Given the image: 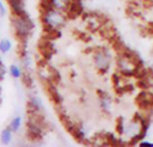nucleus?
I'll use <instances>...</instances> for the list:
<instances>
[{"instance_id":"6","label":"nucleus","mask_w":153,"mask_h":147,"mask_svg":"<svg viewBox=\"0 0 153 147\" xmlns=\"http://www.w3.org/2000/svg\"><path fill=\"white\" fill-rule=\"evenodd\" d=\"M27 137L32 142H38L42 139V129L40 127L31 121L27 122Z\"/></svg>"},{"instance_id":"21","label":"nucleus","mask_w":153,"mask_h":147,"mask_svg":"<svg viewBox=\"0 0 153 147\" xmlns=\"http://www.w3.org/2000/svg\"><path fill=\"white\" fill-rule=\"evenodd\" d=\"M148 29L150 31H152L153 33V22H150L149 23V26H148Z\"/></svg>"},{"instance_id":"5","label":"nucleus","mask_w":153,"mask_h":147,"mask_svg":"<svg viewBox=\"0 0 153 147\" xmlns=\"http://www.w3.org/2000/svg\"><path fill=\"white\" fill-rule=\"evenodd\" d=\"M39 50L45 60H48L51 58L55 52V49L53 47V44L50 42L49 39L43 38L39 42Z\"/></svg>"},{"instance_id":"13","label":"nucleus","mask_w":153,"mask_h":147,"mask_svg":"<svg viewBox=\"0 0 153 147\" xmlns=\"http://www.w3.org/2000/svg\"><path fill=\"white\" fill-rule=\"evenodd\" d=\"M21 122H22V119H21L20 117L14 118V119L12 120L11 124H10V128H11V130L13 131V132L17 131V130L19 129V128L21 127Z\"/></svg>"},{"instance_id":"4","label":"nucleus","mask_w":153,"mask_h":147,"mask_svg":"<svg viewBox=\"0 0 153 147\" xmlns=\"http://www.w3.org/2000/svg\"><path fill=\"white\" fill-rule=\"evenodd\" d=\"M136 103L140 109L149 110L153 109V94L148 92H142L136 97Z\"/></svg>"},{"instance_id":"15","label":"nucleus","mask_w":153,"mask_h":147,"mask_svg":"<svg viewBox=\"0 0 153 147\" xmlns=\"http://www.w3.org/2000/svg\"><path fill=\"white\" fill-rule=\"evenodd\" d=\"M106 140H107L108 144L110 146H119L120 145L118 140L112 134H109V133H108L106 135Z\"/></svg>"},{"instance_id":"16","label":"nucleus","mask_w":153,"mask_h":147,"mask_svg":"<svg viewBox=\"0 0 153 147\" xmlns=\"http://www.w3.org/2000/svg\"><path fill=\"white\" fill-rule=\"evenodd\" d=\"M10 73H11L12 76H13V77H15V78H19V77L22 75L19 67L16 66H13V65L11 66V67H10Z\"/></svg>"},{"instance_id":"10","label":"nucleus","mask_w":153,"mask_h":147,"mask_svg":"<svg viewBox=\"0 0 153 147\" xmlns=\"http://www.w3.org/2000/svg\"><path fill=\"white\" fill-rule=\"evenodd\" d=\"M48 71L50 74V81L54 84H58L61 80V76L58 71L53 66H48Z\"/></svg>"},{"instance_id":"12","label":"nucleus","mask_w":153,"mask_h":147,"mask_svg":"<svg viewBox=\"0 0 153 147\" xmlns=\"http://www.w3.org/2000/svg\"><path fill=\"white\" fill-rule=\"evenodd\" d=\"M11 47H12V44H11V41L9 40H3L0 42V50L3 53L9 51L11 49Z\"/></svg>"},{"instance_id":"8","label":"nucleus","mask_w":153,"mask_h":147,"mask_svg":"<svg viewBox=\"0 0 153 147\" xmlns=\"http://www.w3.org/2000/svg\"><path fill=\"white\" fill-rule=\"evenodd\" d=\"M6 1L8 2L13 13L16 17H22L28 14L24 10L23 0H6Z\"/></svg>"},{"instance_id":"22","label":"nucleus","mask_w":153,"mask_h":147,"mask_svg":"<svg viewBox=\"0 0 153 147\" xmlns=\"http://www.w3.org/2000/svg\"><path fill=\"white\" fill-rule=\"evenodd\" d=\"M0 102H1V90H0Z\"/></svg>"},{"instance_id":"1","label":"nucleus","mask_w":153,"mask_h":147,"mask_svg":"<svg viewBox=\"0 0 153 147\" xmlns=\"http://www.w3.org/2000/svg\"><path fill=\"white\" fill-rule=\"evenodd\" d=\"M13 26L16 34L21 40H26L29 33L34 28V24L28 14L22 17H16V19H14L13 21Z\"/></svg>"},{"instance_id":"20","label":"nucleus","mask_w":153,"mask_h":147,"mask_svg":"<svg viewBox=\"0 0 153 147\" xmlns=\"http://www.w3.org/2000/svg\"><path fill=\"white\" fill-rule=\"evenodd\" d=\"M142 147H153V144L152 143H149V142H143V143H141V145H140Z\"/></svg>"},{"instance_id":"17","label":"nucleus","mask_w":153,"mask_h":147,"mask_svg":"<svg viewBox=\"0 0 153 147\" xmlns=\"http://www.w3.org/2000/svg\"><path fill=\"white\" fill-rule=\"evenodd\" d=\"M117 130L119 134H123L124 132V121L122 118H119L117 120Z\"/></svg>"},{"instance_id":"7","label":"nucleus","mask_w":153,"mask_h":147,"mask_svg":"<svg viewBox=\"0 0 153 147\" xmlns=\"http://www.w3.org/2000/svg\"><path fill=\"white\" fill-rule=\"evenodd\" d=\"M67 14L70 18L74 19L82 14L83 6L82 4V0H72L69 2L67 7Z\"/></svg>"},{"instance_id":"19","label":"nucleus","mask_w":153,"mask_h":147,"mask_svg":"<svg viewBox=\"0 0 153 147\" xmlns=\"http://www.w3.org/2000/svg\"><path fill=\"white\" fill-rule=\"evenodd\" d=\"M5 12H6V10H5V7H4V4L0 1V15H4L5 14Z\"/></svg>"},{"instance_id":"11","label":"nucleus","mask_w":153,"mask_h":147,"mask_svg":"<svg viewBox=\"0 0 153 147\" xmlns=\"http://www.w3.org/2000/svg\"><path fill=\"white\" fill-rule=\"evenodd\" d=\"M11 128H6L4 130H3L2 134H1V141L4 145H8L11 142V138H12V134H11Z\"/></svg>"},{"instance_id":"23","label":"nucleus","mask_w":153,"mask_h":147,"mask_svg":"<svg viewBox=\"0 0 153 147\" xmlns=\"http://www.w3.org/2000/svg\"><path fill=\"white\" fill-rule=\"evenodd\" d=\"M0 63H1V61H0Z\"/></svg>"},{"instance_id":"2","label":"nucleus","mask_w":153,"mask_h":147,"mask_svg":"<svg viewBox=\"0 0 153 147\" xmlns=\"http://www.w3.org/2000/svg\"><path fill=\"white\" fill-rule=\"evenodd\" d=\"M59 119L63 126L65 128V129L72 135V137L79 143H82L84 140V134L83 132L77 127L75 126L68 117H66L65 114H60L59 115Z\"/></svg>"},{"instance_id":"18","label":"nucleus","mask_w":153,"mask_h":147,"mask_svg":"<svg viewBox=\"0 0 153 147\" xmlns=\"http://www.w3.org/2000/svg\"><path fill=\"white\" fill-rule=\"evenodd\" d=\"M4 75H5V68H4V66L2 65V63H0V81L3 80Z\"/></svg>"},{"instance_id":"14","label":"nucleus","mask_w":153,"mask_h":147,"mask_svg":"<svg viewBox=\"0 0 153 147\" xmlns=\"http://www.w3.org/2000/svg\"><path fill=\"white\" fill-rule=\"evenodd\" d=\"M22 82H23V84H25L26 87L31 88L33 86V80H32V78L30 77V75L29 74L28 75L27 74H24L22 76Z\"/></svg>"},{"instance_id":"9","label":"nucleus","mask_w":153,"mask_h":147,"mask_svg":"<svg viewBox=\"0 0 153 147\" xmlns=\"http://www.w3.org/2000/svg\"><path fill=\"white\" fill-rule=\"evenodd\" d=\"M46 88H47V92L48 95L50 96L51 100L55 102V104H60L62 102V97L60 93H58V91L56 90V88L55 87L54 84L49 79L47 81Z\"/></svg>"},{"instance_id":"3","label":"nucleus","mask_w":153,"mask_h":147,"mask_svg":"<svg viewBox=\"0 0 153 147\" xmlns=\"http://www.w3.org/2000/svg\"><path fill=\"white\" fill-rule=\"evenodd\" d=\"M94 60L97 67L101 70L103 73L107 72L110 66V56L107 50H100L97 51L94 55Z\"/></svg>"}]
</instances>
